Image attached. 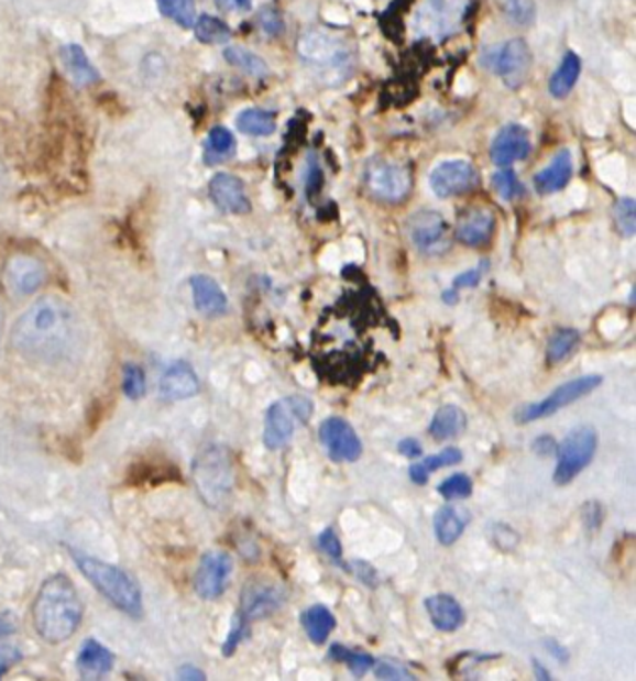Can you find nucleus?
Segmentation results:
<instances>
[{"mask_svg":"<svg viewBox=\"0 0 636 681\" xmlns=\"http://www.w3.org/2000/svg\"><path fill=\"white\" fill-rule=\"evenodd\" d=\"M11 342L26 360L58 364L73 360L83 350L85 328L70 304L56 296H46L29 306L14 322Z\"/></svg>","mask_w":636,"mask_h":681,"instance_id":"1","label":"nucleus"},{"mask_svg":"<svg viewBox=\"0 0 636 681\" xmlns=\"http://www.w3.org/2000/svg\"><path fill=\"white\" fill-rule=\"evenodd\" d=\"M83 602L73 582L56 573L39 590L33 604V626L48 644H65L83 624Z\"/></svg>","mask_w":636,"mask_h":681,"instance_id":"2","label":"nucleus"},{"mask_svg":"<svg viewBox=\"0 0 636 681\" xmlns=\"http://www.w3.org/2000/svg\"><path fill=\"white\" fill-rule=\"evenodd\" d=\"M70 553L80 573L90 584L95 585V590L102 597L109 600L112 606L131 617L143 616V594L129 573L112 563L97 560L88 553L78 552V550H73Z\"/></svg>","mask_w":636,"mask_h":681,"instance_id":"3","label":"nucleus"},{"mask_svg":"<svg viewBox=\"0 0 636 681\" xmlns=\"http://www.w3.org/2000/svg\"><path fill=\"white\" fill-rule=\"evenodd\" d=\"M193 480L198 494L210 508H222L234 487L231 454L222 446L205 448L193 462Z\"/></svg>","mask_w":636,"mask_h":681,"instance_id":"4","label":"nucleus"},{"mask_svg":"<svg viewBox=\"0 0 636 681\" xmlns=\"http://www.w3.org/2000/svg\"><path fill=\"white\" fill-rule=\"evenodd\" d=\"M312 402L307 396H290L278 400L264 416V446L268 450H281L295 436L298 424H307L312 416Z\"/></svg>","mask_w":636,"mask_h":681,"instance_id":"5","label":"nucleus"},{"mask_svg":"<svg viewBox=\"0 0 636 681\" xmlns=\"http://www.w3.org/2000/svg\"><path fill=\"white\" fill-rule=\"evenodd\" d=\"M596 432L591 426H579L559 446V462L555 470V484L567 486L593 462L596 452Z\"/></svg>","mask_w":636,"mask_h":681,"instance_id":"6","label":"nucleus"},{"mask_svg":"<svg viewBox=\"0 0 636 681\" xmlns=\"http://www.w3.org/2000/svg\"><path fill=\"white\" fill-rule=\"evenodd\" d=\"M364 185L376 200L386 205L403 202L410 193V173L403 164L376 158L364 168Z\"/></svg>","mask_w":636,"mask_h":681,"instance_id":"7","label":"nucleus"},{"mask_svg":"<svg viewBox=\"0 0 636 681\" xmlns=\"http://www.w3.org/2000/svg\"><path fill=\"white\" fill-rule=\"evenodd\" d=\"M601 384H603L601 376H582V378L571 380V382H567V384H562V386L555 389L545 400L535 402L530 406L520 408V410L516 411V420L520 424L542 420V418L552 416V414H557L562 408L571 406L574 402L581 400L586 394H591L594 388H599Z\"/></svg>","mask_w":636,"mask_h":681,"instance_id":"8","label":"nucleus"},{"mask_svg":"<svg viewBox=\"0 0 636 681\" xmlns=\"http://www.w3.org/2000/svg\"><path fill=\"white\" fill-rule=\"evenodd\" d=\"M46 282V268L43 262L29 254H17L7 262L2 272L4 290L12 298L21 300L39 293Z\"/></svg>","mask_w":636,"mask_h":681,"instance_id":"9","label":"nucleus"},{"mask_svg":"<svg viewBox=\"0 0 636 681\" xmlns=\"http://www.w3.org/2000/svg\"><path fill=\"white\" fill-rule=\"evenodd\" d=\"M408 237L415 249L428 256H439L450 249V232L447 220L439 212L420 210L408 220Z\"/></svg>","mask_w":636,"mask_h":681,"instance_id":"10","label":"nucleus"},{"mask_svg":"<svg viewBox=\"0 0 636 681\" xmlns=\"http://www.w3.org/2000/svg\"><path fill=\"white\" fill-rule=\"evenodd\" d=\"M479 185V171L467 161H449L430 173V188L439 198L469 195Z\"/></svg>","mask_w":636,"mask_h":681,"instance_id":"11","label":"nucleus"},{"mask_svg":"<svg viewBox=\"0 0 636 681\" xmlns=\"http://www.w3.org/2000/svg\"><path fill=\"white\" fill-rule=\"evenodd\" d=\"M320 443L327 448L335 462H354L362 454V442L351 424L339 416L327 418L318 430Z\"/></svg>","mask_w":636,"mask_h":681,"instance_id":"12","label":"nucleus"},{"mask_svg":"<svg viewBox=\"0 0 636 681\" xmlns=\"http://www.w3.org/2000/svg\"><path fill=\"white\" fill-rule=\"evenodd\" d=\"M232 558L224 552H209L202 556L195 573V592L202 600H217L224 594L231 580Z\"/></svg>","mask_w":636,"mask_h":681,"instance_id":"13","label":"nucleus"},{"mask_svg":"<svg viewBox=\"0 0 636 681\" xmlns=\"http://www.w3.org/2000/svg\"><path fill=\"white\" fill-rule=\"evenodd\" d=\"M283 604H285V590L281 585L266 580H253L242 590L239 616L244 617L246 622L263 619L275 614Z\"/></svg>","mask_w":636,"mask_h":681,"instance_id":"14","label":"nucleus"},{"mask_svg":"<svg viewBox=\"0 0 636 681\" xmlns=\"http://www.w3.org/2000/svg\"><path fill=\"white\" fill-rule=\"evenodd\" d=\"M496 75L503 78L508 88H520L530 76V66H533V55L530 48L523 39H515L496 53Z\"/></svg>","mask_w":636,"mask_h":681,"instance_id":"15","label":"nucleus"},{"mask_svg":"<svg viewBox=\"0 0 636 681\" xmlns=\"http://www.w3.org/2000/svg\"><path fill=\"white\" fill-rule=\"evenodd\" d=\"M533 149L530 134L520 124H508L494 136L491 146V158L496 166H511L518 161H525Z\"/></svg>","mask_w":636,"mask_h":681,"instance_id":"16","label":"nucleus"},{"mask_svg":"<svg viewBox=\"0 0 636 681\" xmlns=\"http://www.w3.org/2000/svg\"><path fill=\"white\" fill-rule=\"evenodd\" d=\"M209 195L212 202L219 206L222 212H229V215H249L251 212V200L246 196L244 185L232 174H217L210 180Z\"/></svg>","mask_w":636,"mask_h":681,"instance_id":"17","label":"nucleus"},{"mask_svg":"<svg viewBox=\"0 0 636 681\" xmlns=\"http://www.w3.org/2000/svg\"><path fill=\"white\" fill-rule=\"evenodd\" d=\"M200 392L197 372L188 364L178 360L166 369L161 378V394L168 402L188 400Z\"/></svg>","mask_w":636,"mask_h":681,"instance_id":"18","label":"nucleus"},{"mask_svg":"<svg viewBox=\"0 0 636 681\" xmlns=\"http://www.w3.org/2000/svg\"><path fill=\"white\" fill-rule=\"evenodd\" d=\"M494 227H496V220H494L493 212L486 210V208H476V210L467 212L459 220V224H457V240L462 242L464 246L481 249V246H486L491 239H493Z\"/></svg>","mask_w":636,"mask_h":681,"instance_id":"19","label":"nucleus"},{"mask_svg":"<svg viewBox=\"0 0 636 681\" xmlns=\"http://www.w3.org/2000/svg\"><path fill=\"white\" fill-rule=\"evenodd\" d=\"M190 290L195 298V306L200 314L205 316H220L227 312L229 300L227 294L222 293L219 282L212 281L210 276L197 274L190 278Z\"/></svg>","mask_w":636,"mask_h":681,"instance_id":"20","label":"nucleus"},{"mask_svg":"<svg viewBox=\"0 0 636 681\" xmlns=\"http://www.w3.org/2000/svg\"><path fill=\"white\" fill-rule=\"evenodd\" d=\"M428 616L432 626L440 631H457L464 624V609L461 604L449 594L430 595L427 602Z\"/></svg>","mask_w":636,"mask_h":681,"instance_id":"21","label":"nucleus"},{"mask_svg":"<svg viewBox=\"0 0 636 681\" xmlns=\"http://www.w3.org/2000/svg\"><path fill=\"white\" fill-rule=\"evenodd\" d=\"M114 666V656L97 639H87L78 651L77 668L83 678L99 680L105 678Z\"/></svg>","mask_w":636,"mask_h":681,"instance_id":"22","label":"nucleus"},{"mask_svg":"<svg viewBox=\"0 0 636 681\" xmlns=\"http://www.w3.org/2000/svg\"><path fill=\"white\" fill-rule=\"evenodd\" d=\"M61 63L65 66L66 75L77 87H90L99 83V70L88 61L87 53L78 44H66L61 48Z\"/></svg>","mask_w":636,"mask_h":681,"instance_id":"23","label":"nucleus"},{"mask_svg":"<svg viewBox=\"0 0 636 681\" xmlns=\"http://www.w3.org/2000/svg\"><path fill=\"white\" fill-rule=\"evenodd\" d=\"M572 156L569 151H560L552 163L535 176V188L538 195H552L559 193L571 183Z\"/></svg>","mask_w":636,"mask_h":681,"instance_id":"24","label":"nucleus"},{"mask_svg":"<svg viewBox=\"0 0 636 681\" xmlns=\"http://www.w3.org/2000/svg\"><path fill=\"white\" fill-rule=\"evenodd\" d=\"M469 519H471V514H469L467 509L457 508V506H442V508L435 514V534H437V540H439L442 546L454 543V541L461 538L462 531L467 530Z\"/></svg>","mask_w":636,"mask_h":681,"instance_id":"25","label":"nucleus"},{"mask_svg":"<svg viewBox=\"0 0 636 681\" xmlns=\"http://www.w3.org/2000/svg\"><path fill=\"white\" fill-rule=\"evenodd\" d=\"M467 428V416L459 406H442L435 416L428 432L435 440H450L461 436Z\"/></svg>","mask_w":636,"mask_h":681,"instance_id":"26","label":"nucleus"},{"mask_svg":"<svg viewBox=\"0 0 636 681\" xmlns=\"http://www.w3.org/2000/svg\"><path fill=\"white\" fill-rule=\"evenodd\" d=\"M462 462V452L459 448H445L440 454L428 455L425 460H420L417 464L410 465L408 474L410 480L418 484V486H425L428 482V477L432 472H437L440 468H447V465H457Z\"/></svg>","mask_w":636,"mask_h":681,"instance_id":"27","label":"nucleus"},{"mask_svg":"<svg viewBox=\"0 0 636 681\" xmlns=\"http://www.w3.org/2000/svg\"><path fill=\"white\" fill-rule=\"evenodd\" d=\"M582 63L579 55L574 53H567V56L562 58L559 70L552 75L549 83L550 95L555 98L569 97L572 92V88L577 85L579 76H581Z\"/></svg>","mask_w":636,"mask_h":681,"instance_id":"28","label":"nucleus"},{"mask_svg":"<svg viewBox=\"0 0 636 681\" xmlns=\"http://www.w3.org/2000/svg\"><path fill=\"white\" fill-rule=\"evenodd\" d=\"M300 622H303V627H305L310 641L318 644V646L329 639L332 629L337 626V619L330 614L329 607L325 606L308 607Z\"/></svg>","mask_w":636,"mask_h":681,"instance_id":"29","label":"nucleus"},{"mask_svg":"<svg viewBox=\"0 0 636 681\" xmlns=\"http://www.w3.org/2000/svg\"><path fill=\"white\" fill-rule=\"evenodd\" d=\"M237 129L249 136H271L276 130L275 114L263 109L242 110Z\"/></svg>","mask_w":636,"mask_h":681,"instance_id":"30","label":"nucleus"},{"mask_svg":"<svg viewBox=\"0 0 636 681\" xmlns=\"http://www.w3.org/2000/svg\"><path fill=\"white\" fill-rule=\"evenodd\" d=\"M581 344V334L574 328H560L555 334L550 336L549 347H547V360L550 364H560Z\"/></svg>","mask_w":636,"mask_h":681,"instance_id":"31","label":"nucleus"},{"mask_svg":"<svg viewBox=\"0 0 636 681\" xmlns=\"http://www.w3.org/2000/svg\"><path fill=\"white\" fill-rule=\"evenodd\" d=\"M234 146H237V141H234L231 130H227L224 127H215L210 130L209 139H207L205 161H207V164L220 163V161H224V158L234 154Z\"/></svg>","mask_w":636,"mask_h":681,"instance_id":"32","label":"nucleus"},{"mask_svg":"<svg viewBox=\"0 0 636 681\" xmlns=\"http://www.w3.org/2000/svg\"><path fill=\"white\" fill-rule=\"evenodd\" d=\"M224 58H227L229 65L239 68L244 75L254 76V78H264L268 75V65L264 63L263 58L254 55L251 51H246V48H241V46L227 48Z\"/></svg>","mask_w":636,"mask_h":681,"instance_id":"33","label":"nucleus"},{"mask_svg":"<svg viewBox=\"0 0 636 681\" xmlns=\"http://www.w3.org/2000/svg\"><path fill=\"white\" fill-rule=\"evenodd\" d=\"M195 34L198 41L205 44H224L231 41V29L227 22L220 21L217 17L202 14L195 21Z\"/></svg>","mask_w":636,"mask_h":681,"instance_id":"34","label":"nucleus"},{"mask_svg":"<svg viewBox=\"0 0 636 681\" xmlns=\"http://www.w3.org/2000/svg\"><path fill=\"white\" fill-rule=\"evenodd\" d=\"M158 9L166 19L176 22L183 29H193L197 21V4L195 0H156Z\"/></svg>","mask_w":636,"mask_h":681,"instance_id":"35","label":"nucleus"},{"mask_svg":"<svg viewBox=\"0 0 636 681\" xmlns=\"http://www.w3.org/2000/svg\"><path fill=\"white\" fill-rule=\"evenodd\" d=\"M329 658L330 660L347 663L351 673H354L357 678H362L374 666L373 656L359 651V649L344 648V646H339V644H335L329 649Z\"/></svg>","mask_w":636,"mask_h":681,"instance_id":"36","label":"nucleus"},{"mask_svg":"<svg viewBox=\"0 0 636 681\" xmlns=\"http://www.w3.org/2000/svg\"><path fill=\"white\" fill-rule=\"evenodd\" d=\"M122 392L131 400H139L146 394V376H144V370L141 366L124 364V369H122Z\"/></svg>","mask_w":636,"mask_h":681,"instance_id":"37","label":"nucleus"},{"mask_svg":"<svg viewBox=\"0 0 636 681\" xmlns=\"http://www.w3.org/2000/svg\"><path fill=\"white\" fill-rule=\"evenodd\" d=\"M494 190L501 195L503 200H516L525 195V186L520 185L518 176L513 171H503L493 176Z\"/></svg>","mask_w":636,"mask_h":681,"instance_id":"38","label":"nucleus"},{"mask_svg":"<svg viewBox=\"0 0 636 681\" xmlns=\"http://www.w3.org/2000/svg\"><path fill=\"white\" fill-rule=\"evenodd\" d=\"M615 224L623 237H635L636 206L633 198H623L615 206Z\"/></svg>","mask_w":636,"mask_h":681,"instance_id":"39","label":"nucleus"},{"mask_svg":"<svg viewBox=\"0 0 636 681\" xmlns=\"http://www.w3.org/2000/svg\"><path fill=\"white\" fill-rule=\"evenodd\" d=\"M439 494L445 499H462L472 494V480L467 474H454L439 484Z\"/></svg>","mask_w":636,"mask_h":681,"instance_id":"40","label":"nucleus"},{"mask_svg":"<svg viewBox=\"0 0 636 681\" xmlns=\"http://www.w3.org/2000/svg\"><path fill=\"white\" fill-rule=\"evenodd\" d=\"M374 675L379 680L401 681V680H417V675L413 671L406 670L405 666L396 663V661L383 660L374 666Z\"/></svg>","mask_w":636,"mask_h":681,"instance_id":"41","label":"nucleus"},{"mask_svg":"<svg viewBox=\"0 0 636 681\" xmlns=\"http://www.w3.org/2000/svg\"><path fill=\"white\" fill-rule=\"evenodd\" d=\"M318 546L322 548V552L329 556L330 560H335V562L342 560V546H340L339 536L335 534L332 528L318 536Z\"/></svg>","mask_w":636,"mask_h":681,"instance_id":"42","label":"nucleus"},{"mask_svg":"<svg viewBox=\"0 0 636 681\" xmlns=\"http://www.w3.org/2000/svg\"><path fill=\"white\" fill-rule=\"evenodd\" d=\"M246 629H249V622H246L244 617L237 616L231 634H229V639H227L224 646H222V653H224V656H232V651L239 648V644H241L242 638H244Z\"/></svg>","mask_w":636,"mask_h":681,"instance_id":"43","label":"nucleus"},{"mask_svg":"<svg viewBox=\"0 0 636 681\" xmlns=\"http://www.w3.org/2000/svg\"><path fill=\"white\" fill-rule=\"evenodd\" d=\"M508 17L513 21H533V0H508Z\"/></svg>","mask_w":636,"mask_h":681,"instance_id":"44","label":"nucleus"},{"mask_svg":"<svg viewBox=\"0 0 636 681\" xmlns=\"http://www.w3.org/2000/svg\"><path fill=\"white\" fill-rule=\"evenodd\" d=\"M484 271H486V262L481 264L479 268H474V271L464 272L461 276H457L454 284H452V293H457L461 288H474L483 278Z\"/></svg>","mask_w":636,"mask_h":681,"instance_id":"45","label":"nucleus"},{"mask_svg":"<svg viewBox=\"0 0 636 681\" xmlns=\"http://www.w3.org/2000/svg\"><path fill=\"white\" fill-rule=\"evenodd\" d=\"M261 26H263L266 33L276 36V34L283 31V19H281V14L275 9H264L261 12Z\"/></svg>","mask_w":636,"mask_h":681,"instance_id":"46","label":"nucleus"},{"mask_svg":"<svg viewBox=\"0 0 636 681\" xmlns=\"http://www.w3.org/2000/svg\"><path fill=\"white\" fill-rule=\"evenodd\" d=\"M217 7L224 12H249L253 9V0H217Z\"/></svg>","mask_w":636,"mask_h":681,"instance_id":"47","label":"nucleus"},{"mask_svg":"<svg viewBox=\"0 0 636 681\" xmlns=\"http://www.w3.org/2000/svg\"><path fill=\"white\" fill-rule=\"evenodd\" d=\"M398 452L406 455V458H420L423 446L415 438H406V440H401V443H398Z\"/></svg>","mask_w":636,"mask_h":681,"instance_id":"48","label":"nucleus"},{"mask_svg":"<svg viewBox=\"0 0 636 681\" xmlns=\"http://www.w3.org/2000/svg\"><path fill=\"white\" fill-rule=\"evenodd\" d=\"M535 450L540 455L555 454L557 452V443H555L550 436H542V438H538L537 442H535Z\"/></svg>","mask_w":636,"mask_h":681,"instance_id":"49","label":"nucleus"},{"mask_svg":"<svg viewBox=\"0 0 636 681\" xmlns=\"http://www.w3.org/2000/svg\"><path fill=\"white\" fill-rule=\"evenodd\" d=\"M178 678H180V680L187 681H202L205 680V678H207V675H205L202 671L197 670L195 666H183V668H180V671H178Z\"/></svg>","mask_w":636,"mask_h":681,"instance_id":"50","label":"nucleus"},{"mask_svg":"<svg viewBox=\"0 0 636 681\" xmlns=\"http://www.w3.org/2000/svg\"><path fill=\"white\" fill-rule=\"evenodd\" d=\"M535 671H537L538 680L540 681L550 680L549 671L542 670V666H540V663H538L537 660H535Z\"/></svg>","mask_w":636,"mask_h":681,"instance_id":"51","label":"nucleus"},{"mask_svg":"<svg viewBox=\"0 0 636 681\" xmlns=\"http://www.w3.org/2000/svg\"><path fill=\"white\" fill-rule=\"evenodd\" d=\"M2 330H4V312H2V306H0V338H2Z\"/></svg>","mask_w":636,"mask_h":681,"instance_id":"52","label":"nucleus"},{"mask_svg":"<svg viewBox=\"0 0 636 681\" xmlns=\"http://www.w3.org/2000/svg\"><path fill=\"white\" fill-rule=\"evenodd\" d=\"M2 673H4V670H2V666H0V675H2Z\"/></svg>","mask_w":636,"mask_h":681,"instance_id":"53","label":"nucleus"},{"mask_svg":"<svg viewBox=\"0 0 636 681\" xmlns=\"http://www.w3.org/2000/svg\"><path fill=\"white\" fill-rule=\"evenodd\" d=\"M0 178H2V176H0Z\"/></svg>","mask_w":636,"mask_h":681,"instance_id":"54","label":"nucleus"}]
</instances>
